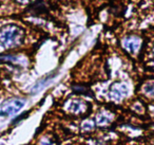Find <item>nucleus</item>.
<instances>
[{
  "instance_id": "1",
  "label": "nucleus",
  "mask_w": 154,
  "mask_h": 145,
  "mask_svg": "<svg viewBox=\"0 0 154 145\" xmlns=\"http://www.w3.org/2000/svg\"><path fill=\"white\" fill-rule=\"evenodd\" d=\"M24 41V30L21 27L9 24L0 28V45L5 49L19 47Z\"/></svg>"
},
{
  "instance_id": "2",
  "label": "nucleus",
  "mask_w": 154,
  "mask_h": 145,
  "mask_svg": "<svg viewBox=\"0 0 154 145\" xmlns=\"http://www.w3.org/2000/svg\"><path fill=\"white\" fill-rule=\"evenodd\" d=\"M26 105V101L22 98H13L5 104L0 110V117H11L18 113Z\"/></svg>"
},
{
  "instance_id": "3",
  "label": "nucleus",
  "mask_w": 154,
  "mask_h": 145,
  "mask_svg": "<svg viewBox=\"0 0 154 145\" xmlns=\"http://www.w3.org/2000/svg\"><path fill=\"white\" fill-rule=\"evenodd\" d=\"M143 46V39L138 35H129L122 40V47L128 53L135 55L139 52Z\"/></svg>"
},
{
  "instance_id": "4",
  "label": "nucleus",
  "mask_w": 154,
  "mask_h": 145,
  "mask_svg": "<svg viewBox=\"0 0 154 145\" xmlns=\"http://www.w3.org/2000/svg\"><path fill=\"white\" fill-rule=\"evenodd\" d=\"M110 98L115 102H120L129 94V87L124 82H115L110 87Z\"/></svg>"
},
{
  "instance_id": "5",
  "label": "nucleus",
  "mask_w": 154,
  "mask_h": 145,
  "mask_svg": "<svg viewBox=\"0 0 154 145\" xmlns=\"http://www.w3.org/2000/svg\"><path fill=\"white\" fill-rule=\"evenodd\" d=\"M140 92L147 100L154 101V79L145 82L140 87Z\"/></svg>"
},
{
  "instance_id": "6",
  "label": "nucleus",
  "mask_w": 154,
  "mask_h": 145,
  "mask_svg": "<svg viewBox=\"0 0 154 145\" xmlns=\"http://www.w3.org/2000/svg\"><path fill=\"white\" fill-rule=\"evenodd\" d=\"M56 74H57V72L51 73V74L47 75L45 77H43V79H41L40 81L37 82V83L34 85V87L32 88V93H37V92H39L40 90H42L45 87H47V86L54 79V77L56 76Z\"/></svg>"
},
{
  "instance_id": "7",
  "label": "nucleus",
  "mask_w": 154,
  "mask_h": 145,
  "mask_svg": "<svg viewBox=\"0 0 154 145\" xmlns=\"http://www.w3.org/2000/svg\"><path fill=\"white\" fill-rule=\"evenodd\" d=\"M84 105V103L82 101H78V100H75V101H72L69 105V110L72 111V112L76 113V112H79L82 110V107Z\"/></svg>"
},
{
  "instance_id": "8",
  "label": "nucleus",
  "mask_w": 154,
  "mask_h": 145,
  "mask_svg": "<svg viewBox=\"0 0 154 145\" xmlns=\"http://www.w3.org/2000/svg\"><path fill=\"white\" fill-rule=\"evenodd\" d=\"M109 122H110V118L106 114H100V115H98V118H97V123L100 124V125L107 124V123H109Z\"/></svg>"
},
{
  "instance_id": "9",
  "label": "nucleus",
  "mask_w": 154,
  "mask_h": 145,
  "mask_svg": "<svg viewBox=\"0 0 154 145\" xmlns=\"http://www.w3.org/2000/svg\"><path fill=\"white\" fill-rule=\"evenodd\" d=\"M73 90H74L75 92H77V93H82V94H86V95H91L90 91H89L87 88L85 87H74L73 88Z\"/></svg>"
},
{
  "instance_id": "10",
  "label": "nucleus",
  "mask_w": 154,
  "mask_h": 145,
  "mask_svg": "<svg viewBox=\"0 0 154 145\" xmlns=\"http://www.w3.org/2000/svg\"><path fill=\"white\" fill-rule=\"evenodd\" d=\"M18 3H21V5H26L31 1V0H16Z\"/></svg>"
},
{
  "instance_id": "11",
  "label": "nucleus",
  "mask_w": 154,
  "mask_h": 145,
  "mask_svg": "<svg viewBox=\"0 0 154 145\" xmlns=\"http://www.w3.org/2000/svg\"><path fill=\"white\" fill-rule=\"evenodd\" d=\"M82 128H84V129H87V128H93V124H85V125L82 126Z\"/></svg>"
},
{
  "instance_id": "12",
  "label": "nucleus",
  "mask_w": 154,
  "mask_h": 145,
  "mask_svg": "<svg viewBox=\"0 0 154 145\" xmlns=\"http://www.w3.org/2000/svg\"><path fill=\"white\" fill-rule=\"evenodd\" d=\"M152 54H153V56H154V44H153V47H152Z\"/></svg>"
}]
</instances>
